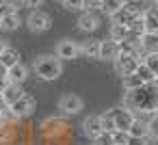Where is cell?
<instances>
[{
    "instance_id": "6da1fadb",
    "label": "cell",
    "mask_w": 158,
    "mask_h": 145,
    "mask_svg": "<svg viewBox=\"0 0 158 145\" xmlns=\"http://www.w3.org/2000/svg\"><path fill=\"white\" fill-rule=\"evenodd\" d=\"M123 106H126L128 110H132L134 115H149V113H156V108H158L156 82L126 91V95H123Z\"/></svg>"
},
{
    "instance_id": "7a4b0ae2",
    "label": "cell",
    "mask_w": 158,
    "mask_h": 145,
    "mask_svg": "<svg viewBox=\"0 0 158 145\" xmlns=\"http://www.w3.org/2000/svg\"><path fill=\"white\" fill-rule=\"evenodd\" d=\"M33 69L41 80H56L63 74V61H59L54 54H41L35 59Z\"/></svg>"
},
{
    "instance_id": "3957f363",
    "label": "cell",
    "mask_w": 158,
    "mask_h": 145,
    "mask_svg": "<svg viewBox=\"0 0 158 145\" xmlns=\"http://www.w3.org/2000/svg\"><path fill=\"white\" fill-rule=\"evenodd\" d=\"M143 11H145V7H141L139 2H126L115 15H110L113 18V24H121V26H130L136 18H141L143 15Z\"/></svg>"
},
{
    "instance_id": "277c9868",
    "label": "cell",
    "mask_w": 158,
    "mask_h": 145,
    "mask_svg": "<svg viewBox=\"0 0 158 145\" xmlns=\"http://www.w3.org/2000/svg\"><path fill=\"white\" fill-rule=\"evenodd\" d=\"M104 115L113 119L115 130H123V132H126V130L130 128V123L134 121V113H132V110H128L126 106H115V108H108Z\"/></svg>"
},
{
    "instance_id": "5b68a950",
    "label": "cell",
    "mask_w": 158,
    "mask_h": 145,
    "mask_svg": "<svg viewBox=\"0 0 158 145\" xmlns=\"http://www.w3.org/2000/svg\"><path fill=\"white\" fill-rule=\"evenodd\" d=\"M7 110H9V115L13 117V119H22V117H28L33 110H35V100L31 97V95H22L20 100H15L11 106H7Z\"/></svg>"
},
{
    "instance_id": "8992f818",
    "label": "cell",
    "mask_w": 158,
    "mask_h": 145,
    "mask_svg": "<svg viewBox=\"0 0 158 145\" xmlns=\"http://www.w3.org/2000/svg\"><path fill=\"white\" fill-rule=\"evenodd\" d=\"M26 26H28V31H33V33H46V31L52 26V20H50L48 13H44V11H39V9H33L31 15L26 18Z\"/></svg>"
},
{
    "instance_id": "52a82bcc",
    "label": "cell",
    "mask_w": 158,
    "mask_h": 145,
    "mask_svg": "<svg viewBox=\"0 0 158 145\" xmlns=\"http://www.w3.org/2000/svg\"><path fill=\"white\" fill-rule=\"evenodd\" d=\"M54 56H56L59 61H72V59H78V56H80V46H78L76 41H72V39H63V41L56 44Z\"/></svg>"
},
{
    "instance_id": "ba28073f",
    "label": "cell",
    "mask_w": 158,
    "mask_h": 145,
    "mask_svg": "<svg viewBox=\"0 0 158 145\" xmlns=\"http://www.w3.org/2000/svg\"><path fill=\"white\" fill-rule=\"evenodd\" d=\"M82 106H85V102H82V97L76 95V93H65V95L59 100V110H61L63 115H78V113L82 110Z\"/></svg>"
},
{
    "instance_id": "9c48e42d",
    "label": "cell",
    "mask_w": 158,
    "mask_h": 145,
    "mask_svg": "<svg viewBox=\"0 0 158 145\" xmlns=\"http://www.w3.org/2000/svg\"><path fill=\"white\" fill-rule=\"evenodd\" d=\"M113 63H115V72L123 78V76L134 74V69H136V65H139V59L132 56V54H121V52H119Z\"/></svg>"
},
{
    "instance_id": "30bf717a",
    "label": "cell",
    "mask_w": 158,
    "mask_h": 145,
    "mask_svg": "<svg viewBox=\"0 0 158 145\" xmlns=\"http://www.w3.org/2000/svg\"><path fill=\"white\" fill-rule=\"evenodd\" d=\"M126 132H128V136H132V139H149V136H152V126H149L147 121L134 117V121L130 123V128H128Z\"/></svg>"
},
{
    "instance_id": "8fae6325",
    "label": "cell",
    "mask_w": 158,
    "mask_h": 145,
    "mask_svg": "<svg viewBox=\"0 0 158 145\" xmlns=\"http://www.w3.org/2000/svg\"><path fill=\"white\" fill-rule=\"evenodd\" d=\"M82 130H85V134H87L89 139H95L98 134H102L104 128H102L100 115H89V117H85V119H82Z\"/></svg>"
},
{
    "instance_id": "7c38bea8",
    "label": "cell",
    "mask_w": 158,
    "mask_h": 145,
    "mask_svg": "<svg viewBox=\"0 0 158 145\" xmlns=\"http://www.w3.org/2000/svg\"><path fill=\"white\" fill-rule=\"evenodd\" d=\"M26 78H28V67H26V65L15 63V65L7 67V80H9L11 85H22Z\"/></svg>"
},
{
    "instance_id": "4fadbf2b",
    "label": "cell",
    "mask_w": 158,
    "mask_h": 145,
    "mask_svg": "<svg viewBox=\"0 0 158 145\" xmlns=\"http://www.w3.org/2000/svg\"><path fill=\"white\" fill-rule=\"evenodd\" d=\"M98 26H100V15L93 13V11H85V13L78 18V28L85 31V33H93Z\"/></svg>"
},
{
    "instance_id": "5bb4252c",
    "label": "cell",
    "mask_w": 158,
    "mask_h": 145,
    "mask_svg": "<svg viewBox=\"0 0 158 145\" xmlns=\"http://www.w3.org/2000/svg\"><path fill=\"white\" fill-rule=\"evenodd\" d=\"M117 54H119L117 41H113V39L100 41V52H98V59H100V61H115Z\"/></svg>"
},
{
    "instance_id": "9a60e30c",
    "label": "cell",
    "mask_w": 158,
    "mask_h": 145,
    "mask_svg": "<svg viewBox=\"0 0 158 145\" xmlns=\"http://www.w3.org/2000/svg\"><path fill=\"white\" fill-rule=\"evenodd\" d=\"M0 93H2V106H11L15 100H20L22 95H24V91H22V87L20 85H7L2 91H0Z\"/></svg>"
},
{
    "instance_id": "2e32d148",
    "label": "cell",
    "mask_w": 158,
    "mask_h": 145,
    "mask_svg": "<svg viewBox=\"0 0 158 145\" xmlns=\"http://www.w3.org/2000/svg\"><path fill=\"white\" fill-rule=\"evenodd\" d=\"M141 20H143L145 33H158V15H156V9L154 7H145Z\"/></svg>"
},
{
    "instance_id": "e0dca14e",
    "label": "cell",
    "mask_w": 158,
    "mask_h": 145,
    "mask_svg": "<svg viewBox=\"0 0 158 145\" xmlns=\"http://www.w3.org/2000/svg\"><path fill=\"white\" fill-rule=\"evenodd\" d=\"M139 46L141 52H158V33H143L139 37Z\"/></svg>"
},
{
    "instance_id": "ac0fdd59",
    "label": "cell",
    "mask_w": 158,
    "mask_h": 145,
    "mask_svg": "<svg viewBox=\"0 0 158 145\" xmlns=\"http://www.w3.org/2000/svg\"><path fill=\"white\" fill-rule=\"evenodd\" d=\"M65 130V123L61 121V119H54V117H50V119H46L44 123H41V132L46 134V136H56V134H61Z\"/></svg>"
},
{
    "instance_id": "d6986e66",
    "label": "cell",
    "mask_w": 158,
    "mask_h": 145,
    "mask_svg": "<svg viewBox=\"0 0 158 145\" xmlns=\"http://www.w3.org/2000/svg\"><path fill=\"white\" fill-rule=\"evenodd\" d=\"M15 63H20V52L13 46H7L2 52H0V65H2V67H11Z\"/></svg>"
},
{
    "instance_id": "ffe728a7",
    "label": "cell",
    "mask_w": 158,
    "mask_h": 145,
    "mask_svg": "<svg viewBox=\"0 0 158 145\" xmlns=\"http://www.w3.org/2000/svg\"><path fill=\"white\" fill-rule=\"evenodd\" d=\"M20 24H22V20H20L18 13H9V15L0 18V28H2V31H15Z\"/></svg>"
},
{
    "instance_id": "44dd1931",
    "label": "cell",
    "mask_w": 158,
    "mask_h": 145,
    "mask_svg": "<svg viewBox=\"0 0 158 145\" xmlns=\"http://www.w3.org/2000/svg\"><path fill=\"white\" fill-rule=\"evenodd\" d=\"M123 5H126V0H102V2H100V9H102L106 15H115Z\"/></svg>"
},
{
    "instance_id": "7402d4cb",
    "label": "cell",
    "mask_w": 158,
    "mask_h": 145,
    "mask_svg": "<svg viewBox=\"0 0 158 145\" xmlns=\"http://www.w3.org/2000/svg\"><path fill=\"white\" fill-rule=\"evenodd\" d=\"M134 74H136V76H139V78H141V80L145 82V85H152V82H156V78H158V76H156V74H154L152 69H147V67H145L143 63H139V65H136Z\"/></svg>"
},
{
    "instance_id": "603a6c76",
    "label": "cell",
    "mask_w": 158,
    "mask_h": 145,
    "mask_svg": "<svg viewBox=\"0 0 158 145\" xmlns=\"http://www.w3.org/2000/svg\"><path fill=\"white\" fill-rule=\"evenodd\" d=\"M139 63H143L147 69H152L154 74H158V52H145Z\"/></svg>"
},
{
    "instance_id": "cb8c5ba5",
    "label": "cell",
    "mask_w": 158,
    "mask_h": 145,
    "mask_svg": "<svg viewBox=\"0 0 158 145\" xmlns=\"http://www.w3.org/2000/svg\"><path fill=\"white\" fill-rule=\"evenodd\" d=\"M128 37H130V33H128L126 26H121V24H113V26H110V39H113V41H123V39H128Z\"/></svg>"
},
{
    "instance_id": "d4e9b609",
    "label": "cell",
    "mask_w": 158,
    "mask_h": 145,
    "mask_svg": "<svg viewBox=\"0 0 158 145\" xmlns=\"http://www.w3.org/2000/svg\"><path fill=\"white\" fill-rule=\"evenodd\" d=\"M98 52H100V41H87L85 46H80V54H87L91 59H98Z\"/></svg>"
},
{
    "instance_id": "484cf974",
    "label": "cell",
    "mask_w": 158,
    "mask_h": 145,
    "mask_svg": "<svg viewBox=\"0 0 158 145\" xmlns=\"http://www.w3.org/2000/svg\"><path fill=\"white\" fill-rule=\"evenodd\" d=\"M145 82L136 76V74H130V76H123V89L126 91H130V89H139V87H143Z\"/></svg>"
},
{
    "instance_id": "4316f807",
    "label": "cell",
    "mask_w": 158,
    "mask_h": 145,
    "mask_svg": "<svg viewBox=\"0 0 158 145\" xmlns=\"http://www.w3.org/2000/svg\"><path fill=\"white\" fill-rule=\"evenodd\" d=\"M110 134H113V143H115V145H128V139H130L128 132H123V130H113Z\"/></svg>"
},
{
    "instance_id": "83f0119b",
    "label": "cell",
    "mask_w": 158,
    "mask_h": 145,
    "mask_svg": "<svg viewBox=\"0 0 158 145\" xmlns=\"http://www.w3.org/2000/svg\"><path fill=\"white\" fill-rule=\"evenodd\" d=\"M9 13H18V5H15V0H7V2L0 7V18H2V15H9Z\"/></svg>"
},
{
    "instance_id": "f1b7e54d",
    "label": "cell",
    "mask_w": 158,
    "mask_h": 145,
    "mask_svg": "<svg viewBox=\"0 0 158 145\" xmlns=\"http://www.w3.org/2000/svg\"><path fill=\"white\" fill-rule=\"evenodd\" d=\"M63 7L69 11H80L85 9V0H63Z\"/></svg>"
},
{
    "instance_id": "f546056e",
    "label": "cell",
    "mask_w": 158,
    "mask_h": 145,
    "mask_svg": "<svg viewBox=\"0 0 158 145\" xmlns=\"http://www.w3.org/2000/svg\"><path fill=\"white\" fill-rule=\"evenodd\" d=\"M93 141H95V145H115V143H113V134H110V132H102V134H98Z\"/></svg>"
},
{
    "instance_id": "4dcf8cb0",
    "label": "cell",
    "mask_w": 158,
    "mask_h": 145,
    "mask_svg": "<svg viewBox=\"0 0 158 145\" xmlns=\"http://www.w3.org/2000/svg\"><path fill=\"white\" fill-rule=\"evenodd\" d=\"M7 85H9V80H7V67L0 65V91H2Z\"/></svg>"
},
{
    "instance_id": "1f68e13d",
    "label": "cell",
    "mask_w": 158,
    "mask_h": 145,
    "mask_svg": "<svg viewBox=\"0 0 158 145\" xmlns=\"http://www.w3.org/2000/svg\"><path fill=\"white\" fill-rule=\"evenodd\" d=\"M22 5L28 7V9H37V7L44 5V0H22Z\"/></svg>"
},
{
    "instance_id": "d6a6232c",
    "label": "cell",
    "mask_w": 158,
    "mask_h": 145,
    "mask_svg": "<svg viewBox=\"0 0 158 145\" xmlns=\"http://www.w3.org/2000/svg\"><path fill=\"white\" fill-rule=\"evenodd\" d=\"M100 2H102V0H85V9H87V11L100 9Z\"/></svg>"
},
{
    "instance_id": "836d02e7",
    "label": "cell",
    "mask_w": 158,
    "mask_h": 145,
    "mask_svg": "<svg viewBox=\"0 0 158 145\" xmlns=\"http://www.w3.org/2000/svg\"><path fill=\"white\" fill-rule=\"evenodd\" d=\"M149 141H152V136L149 139H128V145H149Z\"/></svg>"
},
{
    "instance_id": "e575fe53",
    "label": "cell",
    "mask_w": 158,
    "mask_h": 145,
    "mask_svg": "<svg viewBox=\"0 0 158 145\" xmlns=\"http://www.w3.org/2000/svg\"><path fill=\"white\" fill-rule=\"evenodd\" d=\"M7 117H11V115H9V110H7V106H0V126L7 123Z\"/></svg>"
},
{
    "instance_id": "d590c367",
    "label": "cell",
    "mask_w": 158,
    "mask_h": 145,
    "mask_svg": "<svg viewBox=\"0 0 158 145\" xmlns=\"http://www.w3.org/2000/svg\"><path fill=\"white\" fill-rule=\"evenodd\" d=\"M7 46H9V44H7V41H5V39H0V52H2V50H5V48H7Z\"/></svg>"
},
{
    "instance_id": "8d00e7d4",
    "label": "cell",
    "mask_w": 158,
    "mask_h": 145,
    "mask_svg": "<svg viewBox=\"0 0 158 145\" xmlns=\"http://www.w3.org/2000/svg\"><path fill=\"white\" fill-rule=\"evenodd\" d=\"M0 145H9V143H7V141H2V139H0Z\"/></svg>"
},
{
    "instance_id": "74e56055",
    "label": "cell",
    "mask_w": 158,
    "mask_h": 145,
    "mask_svg": "<svg viewBox=\"0 0 158 145\" xmlns=\"http://www.w3.org/2000/svg\"><path fill=\"white\" fill-rule=\"evenodd\" d=\"M5 2H7V0H0V7H2V5H5Z\"/></svg>"
},
{
    "instance_id": "f35d334b",
    "label": "cell",
    "mask_w": 158,
    "mask_h": 145,
    "mask_svg": "<svg viewBox=\"0 0 158 145\" xmlns=\"http://www.w3.org/2000/svg\"><path fill=\"white\" fill-rule=\"evenodd\" d=\"M0 106H2V93H0Z\"/></svg>"
},
{
    "instance_id": "ab89813d",
    "label": "cell",
    "mask_w": 158,
    "mask_h": 145,
    "mask_svg": "<svg viewBox=\"0 0 158 145\" xmlns=\"http://www.w3.org/2000/svg\"><path fill=\"white\" fill-rule=\"evenodd\" d=\"M147 2H156V0H147Z\"/></svg>"
},
{
    "instance_id": "60d3db41",
    "label": "cell",
    "mask_w": 158,
    "mask_h": 145,
    "mask_svg": "<svg viewBox=\"0 0 158 145\" xmlns=\"http://www.w3.org/2000/svg\"><path fill=\"white\" fill-rule=\"evenodd\" d=\"M59 2H63V0H59Z\"/></svg>"
}]
</instances>
